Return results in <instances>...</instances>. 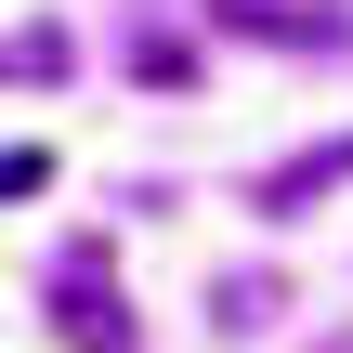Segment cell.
Returning <instances> with one entry per match:
<instances>
[{"label":"cell","instance_id":"cell-1","mask_svg":"<svg viewBox=\"0 0 353 353\" xmlns=\"http://www.w3.org/2000/svg\"><path fill=\"white\" fill-rule=\"evenodd\" d=\"M52 327H65V341H79V353H131V314H118V288H105L92 262L65 275V301H52Z\"/></svg>","mask_w":353,"mask_h":353},{"label":"cell","instance_id":"cell-2","mask_svg":"<svg viewBox=\"0 0 353 353\" xmlns=\"http://www.w3.org/2000/svg\"><path fill=\"white\" fill-rule=\"evenodd\" d=\"M327 183H353V131H341V144H314V157H288V170H275V183H262V210H275V223H288V210H314V196H327Z\"/></svg>","mask_w":353,"mask_h":353},{"label":"cell","instance_id":"cell-3","mask_svg":"<svg viewBox=\"0 0 353 353\" xmlns=\"http://www.w3.org/2000/svg\"><path fill=\"white\" fill-rule=\"evenodd\" d=\"M13 79H65V26H26V39H0V92Z\"/></svg>","mask_w":353,"mask_h":353},{"label":"cell","instance_id":"cell-4","mask_svg":"<svg viewBox=\"0 0 353 353\" xmlns=\"http://www.w3.org/2000/svg\"><path fill=\"white\" fill-rule=\"evenodd\" d=\"M39 183H52V157H39V144H13V157H0V196H39Z\"/></svg>","mask_w":353,"mask_h":353}]
</instances>
